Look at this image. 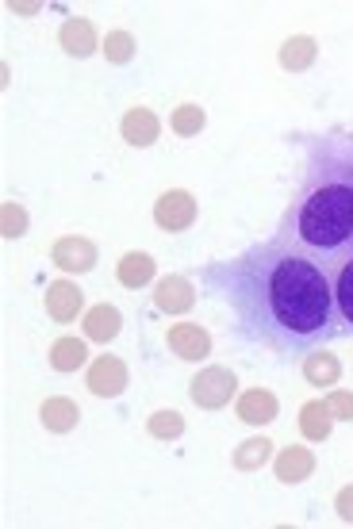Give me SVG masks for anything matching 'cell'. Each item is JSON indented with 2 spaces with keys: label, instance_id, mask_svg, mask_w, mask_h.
<instances>
[{
  "label": "cell",
  "instance_id": "obj_1",
  "mask_svg": "<svg viewBox=\"0 0 353 529\" xmlns=\"http://www.w3.org/2000/svg\"><path fill=\"white\" fill-rule=\"evenodd\" d=\"M200 280L235 315L238 338L269 349L281 361L350 338L334 307L330 273L281 234L204 265Z\"/></svg>",
  "mask_w": 353,
  "mask_h": 529
},
{
  "label": "cell",
  "instance_id": "obj_2",
  "mask_svg": "<svg viewBox=\"0 0 353 529\" xmlns=\"http://www.w3.org/2000/svg\"><path fill=\"white\" fill-rule=\"evenodd\" d=\"M300 181L277 234L307 250L323 269L353 257V127L300 138Z\"/></svg>",
  "mask_w": 353,
  "mask_h": 529
},
{
  "label": "cell",
  "instance_id": "obj_3",
  "mask_svg": "<svg viewBox=\"0 0 353 529\" xmlns=\"http://www.w3.org/2000/svg\"><path fill=\"white\" fill-rule=\"evenodd\" d=\"M235 391H238L235 372H231V368H223V365L200 368V372L192 376V384H189L192 403H196L200 411H219V407H227V403L235 399Z\"/></svg>",
  "mask_w": 353,
  "mask_h": 529
},
{
  "label": "cell",
  "instance_id": "obj_4",
  "mask_svg": "<svg viewBox=\"0 0 353 529\" xmlns=\"http://www.w3.org/2000/svg\"><path fill=\"white\" fill-rule=\"evenodd\" d=\"M196 196L185 192V188H169L158 196V204H154V223L169 234H177V230H189L196 223Z\"/></svg>",
  "mask_w": 353,
  "mask_h": 529
},
{
  "label": "cell",
  "instance_id": "obj_5",
  "mask_svg": "<svg viewBox=\"0 0 353 529\" xmlns=\"http://www.w3.org/2000/svg\"><path fill=\"white\" fill-rule=\"evenodd\" d=\"M85 388L93 391L96 399H119L127 391V365H123V357H112V353L96 357L93 365H89V376H85Z\"/></svg>",
  "mask_w": 353,
  "mask_h": 529
},
{
  "label": "cell",
  "instance_id": "obj_6",
  "mask_svg": "<svg viewBox=\"0 0 353 529\" xmlns=\"http://www.w3.org/2000/svg\"><path fill=\"white\" fill-rule=\"evenodd\" d=\"M50 261L62 269V273H93L96 269V242L93 238H81V234H66L54 242Z\"/></svg>",
  "mask_w": 353,
  "mask_h": 529
},
{
  "label": "cell",
  "instance_id": "obj_7",
  "mask_svg": "<svg viewBox=\"0 0 353 529\" xmlns=\"http://www.w3.org/2000/svg\"><path fill=\"white\" fill-rule=\"evenodd\" d=\"M165 345L173 349V357L181 361H204L212 353V334L200 322H177L165 330Z\"/></svg>",
  "mask_w": 353,
  "mask_h": 529
},
{
  "label": "cell",
  "instance_id": "obj_8",
  "mask_svg": "<svg viewBox=\"0 0 353 529\" xmlns=\"http://www.w3.org/2000/svg\"><path fill=\"white\" fill-rule=\"evenodd\" d=\"M154 307L162 315H185L196 307V288H192L189 276H162L158 288H154Z\"/></svg>",
  "mask_w": 353,
  "mask_h": 529
},
{
  "label": "cell",
  "instance_id": "obj_9",
  "mask_svg": "<svg viewBox=\"0 0 353 529\" xmlns=\"http://www.w3.org/2000/svg\"><path fill=\"white\" fill-rule=\"evenodd\" d=\"M235 411L246 426H269V422H277L281 403H277V395H273V391L250 388V391H242V395H238Z\"/></svg>",
  "mask_w": 353,
  "mask_h": 529
},
{
  "label": "cell",
  "instance_id": "obj_10",
  "mask_svg": "<svg viewBox=\"0 0 353 529\" xmlns=\"http://www.w3.org/2000/svg\"><path fill=\"white\" fill-rule=\"evenodd\" d=\"M85 311V292L73 280H54L47 284V315L54 322H73Z\"/></svg>",
  "mask_w": 353,
  "mask_h": 529
},
{
  "label": "cell",
  "instance_id": "obj_11",
  "mask_svg": "<svg viewBox=\"0 0 353 529\" xmlns=\"http://www.w3.org/2000/svg\"><path fill=\"white\" fill-rule=\"evenodd\" d=\"M119 135L123 142H131V146H154L158 135H162V123H158V115L150 112V108H131V112L123 115V123H119Z\"/></svg>",
  "mask_w": 353,
  "mask_h": 529
},
{
  "label": "cell",
  "instance_id": "obj_12",
  "mask_svg": "<svg viewBox=\"0 0 353 529\" xmlns=\"http://www.w3.org/2000/svg\"><path fill=\"white\" fill-rule=\"evenodd\" d=\"M273 472H277V480L281 483L311 480V472H315V453L304 449V445H288V449H281L277 460H273Z\"/></svg>",
  "mask_w": 353,
  "mask_h": 529
},
{
  "label": "cell",
  "instance_id": "obj_13",
  "mask_svg": "<svg viewBox=\"0 0 353 529\" xmlns=\"http://www.w3.org/2000/svg\"><path fill=\"white\" fill-rule=\"evenodd\" d=\"M119 330H123V315H119L112 303H96V307H89L85 311V338L89 342H116Z\"/></svg>",
  "mask_w": 353,
  "mask_h": 529
},
{
  "label": "cell",
  "instance_id": "obj_14",
  "mask_svg": "<svg viewBox=\"0 0 353 529\" xmlns=\"http://www.w3.org/2000/svg\"><path fill=\"white\" fill-rule=\"evenodd\" d=\"M154 273H158V265H154V257L142 250H131L119 257L116 265V280L123 284V288H131V292H139V288H146L150 280H154Z\"/></svg>",
  "mask_w": 353,
  "mask_h": 529
},
{
  "label": "cell",
  "instance_id": "obj_15",
  "mask_svg": "<svg viewBox=\"0 0 353 529\" xmlns=\"http://www.w3.org/2000/svg\"><path fill=\"white\" fill-rule=\"evenodd\" d=\"M58 43H62V50L70 58H89V54H96L93 23L85 20V16H70V20L62 23V31H58Z\"/></svg>",
  "mask_w": 353,
  "mask_h": 529
},
{
  "label": "cell",
  "instance_id": "obj_16",
  "mask_svg": "<svg viewBox=\"0 0 353 529\" xmlns=\"http://www.w3.org/2000/svg\"><path fill=\"white\" fill-rule=\"evenodd\" d=\"M39 422L47 426L50 434H70V430H77V422H81V407L73 399H66V395H54V399H47L39 407Z\"/></svg>",
  "mask_w": 353,
  "mask_h": 529
},
{
  "label": "cell",
  "instance_id": "obj_17",
  "mask_svg": "<svg viewBox=\"0 0 353 529\" xmlns=\"http://www.w3.org/2000/svg\"><path fill=\"white\" fill-rule=\"evenodd\" d=\"M342 376V361L327 349H311L304 357V380L311 388H334Z\"/></svg>",
  "mask_w": 353,
  "mask_h": 529
},
{
  "label": "cell",
  "instance_id": "obj_18",
  "mask_svg": "<svg viewBox=\"0 0 353 529\" xmlns=\"http://www.w3.org/2000/svg\"><path fill=\"white\" fill-rule=\"evenodd\" d=\"M330 284H334V307H338V319L346 322L353 338V257L350 261H338L330 269Z\"/></svg>",
  "mask_w": 353,
  "mask_h": 529
},
{
  "label": "cell",
  "instance_id": "obj_19",
  "mask_svg": "<svg viewBox=\"0 0 353 529\" xmlns=\"http://www.w3.org/2000/svg\"><path fill=\"white\" fill-rule=\"evenodd\" d=\"M334 414H330L327 399H311V403H304L300 407V434L307 437V441H327L330 430H334Z\"/></svg>",
  "mask_w": 353,
  "mask_h": 529
},
{
  "label": "cell",
  "instance_id": "obj_20",
  "mask_svg": "<svg viewBox=\"0 0 353 529\" xmlns=\"http://www.w3.org/2000/svg\"><path fill=\"white\" fill-rule=\"evenodd\" d=\"M315 58H319V43H315L311 35H292V39H284L281 66L288 69V73H304V69L315 66Z\"/></svg>",
  "mask_w": 353,
  "mask_h": 529
},
{
  "label": "cell",
  "instance_id": "obj_21",
  "mask_svg": "<svg viewBox=\"0 0 353 529\" xmlns=\"http://www.w3.org/2000/svg\"><path fill=\"white\" fill-rule=\"evenodd\" d=\"M85 361H89V349L81 338H58L50 345V368L54 372H77V368H85Z\"/></svg>",
  "mask_w": 353,
  "mask_h": 529
},
{
  "label": "cell",
  "instance_id": "obj_22",
  "mask_svg": "<svg viewBox=\"0 0 353 529\" xmlns=\"http://www.w3.org/2000/svg\"><path fill=\"white\" fill-rule=\"evenodd\" d=\"M269 457H273V441L269 437H250V441H242L235 449L231 464H235L238 472H261L269 464Z\"/></svg>",
  "mask_w": 353,
  "mask_h": 529
},
{
  "label": "cell",
  "instance_id": "obj_23",
  "mask_svg": "<svg viewBox=\"0 0 353 529\" xmlns=\"http://www.w3.org/2000/svg\"><path fill=\"white\" fill-rule=\"evenodd\" d=\"M204 123H208V112L200 108V104H181L177 112L169 115V127H173V135L181 138H192L204 131Z\"/></svg>",
  "mask_w": 353,
  "mask_h": 529
},
{
  "label": "cell",
  "instance_id": "obj_24",
  "mask_svg": "<svg viewBox=\"0 0 353 529\" xmlns=\"http://www.w3.org/2000/svg\"><path fill=\"white\" fill-rule=\"evenodd\" d=\"M146 430H150V437H158V441H177V437L185 434V418L177 411H154L150 422H146Z\"/></svg>",
  "mask_w": 353,
  "mask_h": 529
},
{
  "label": "cell",
  "instance_id": "obj_25",
  "mask_svg": "<svg viewBox=\"0 0 353 529\" xmlns=\"http://www.w3.org/2000/svg\"><path fill=\"white\" fill-rule=\"evenodd\" d=\"M100 54H104L112 66H127V62L135 58V39H131V31H108Z\"/></svg>",
  "mask_w": 353,
  "mask_h": 529
},
{
  "label": "cell",
  "instance_id": "obj_26",
  "mask_svg": "<svg viewBox=\"0 0 353 529\" xmlns=\"http://www.w3.org/2000/svg\"><path fill=\"white\" fill-rule=\"evenodd\" d=\"M0 234H4L8 242L27 234V211L16 204V200H4V204H0Z\"/></svg>",
  "mask_w": 353,
  "mask_h": 529
},
{
  "label": "cell",
  "instance_id": "obj_27",
  "mask_svg": "<svg viewBox=\"0 0 353 529\" xmlns=\"http://www.w3.org/2000/svg\"><path fill=\"white\" fill-rule=\"evenodd\" d=\"M327 407L338 422H353V391H330Z\"/></svg>",
  "mask_w": 353,
  "mask_h": 529
},
{
  "label": "cell",
  "instance_id": "obj_28",
  "mask_svg": "<svg viewBox=\"0 0 353 529\" xmlns=\"http://www.w3.org/2000/svg\"><path fill=\"white\" fill-rule=\"evenodd\" d=\"M334 510H338V518H342L346 526H353V483L334 495Z\"/></svg>",
  "mask_w": 353,
  "mask_h": 529
},
{
  "label": "cell",
  "instance_id": "obj_29",
  "mask_svg": "<svg viewBox=\"0 0 353 529\" xmlns=\"http://www.w3.org/2000/svg\"><path fill=\"white\" fill-rule=\"evenodd\" d=\"M12 12H16V16H35L39 4H12Z\"/></svg>",
  "mask_w": 353,
  "mask_h": 529
}]
</instances>
